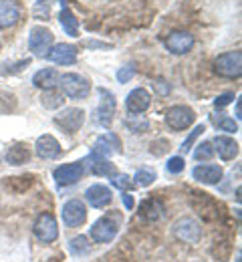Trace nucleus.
<instances>
[{"label": "nucleus", "mask_w": 242, "mask_h": 262, "mask_svg": "<svg viewBox=\"0 0 242 262\" xmlns=\"http://www.w3.org/2000/svg\"><path fill=\"white\" fill-rule=\"evenodd\" d=\"M121 224H123V214L119 210H111L105 216H101L99 220L93 222V226L89 230V236L97 244H109L119 234Z\"/></svg>", "instance_id": "nucleus-1"}, {"label": "nucleus", "mask_w": 242, "mask_h": 262, "mask_svg": "<svg viewBox=\"0 0 242 262\" xmlns=\"http://www.w3.org/2000/svg\"><path fill=\"white\" fill-rule=\"evenodd\" d=\"M214 73L222 79H238L242 75V53L228 51L214 59Z\"/></svg>", "instance_id": "nucleus-2"}, {"label": "nucleus", "mask_w": 242, "mask_h": 262, "mask_svg": "<svg viewBox=\"0 0 242 262\" xmlns=\"http://www.w3.org/2000/svg\"><path fill=\"white\" fill-rule=\"evenodd\" d=\"M59 85H61L63 95L69 99H87L91 93V83L79 73L59 75Z\"/></svg>", "instance_id": "nucleus-3"}, {"label": "nucleus", "mask_w": 242, "mask_h": 262, "mask_svg": "<svg viewBox=\"0 0 242 262\" xmlns=\"http://www.w3.org/2000/svg\"><path fill=\"white\" fill-rule=\"evenodd\" d=\"M172 236L178 242H184V244H198L202 238V226L196 218L182 216L173 222Z\"/></svg>", "instance_id": "nucleus-4"}, {"label": "nucleus", "mask_w": 242, "mask_h": 262, "mask_svg": "<svg viewBox=\"0 0 242 262\" xmlns=\"http://www.w3.org/2000/svg\"><path fill=\"white\" fill-rule=\"evenodd\" d=\"M164 121L172 131H184L196 121V111L188 105H173L166 111Z\"/></svg>", "instance_id": "nucleus-5"}, {"label": "nucleus", "mask_w": 242, "mask_h": 262, "mask_svg": "<svg viewBox=\"0 0 242 262\" xmlns=\"http://www.w3.org/2000/svg\"><path fill=\"white\" fill-rule=\"evenodd\" d=\"M113 154H121V139L115 133L105 131L93 143L91 162H95V160H109Z\"/></svg>", "instance_id": "nucleus-6"}, {"label": "nucleus", "mask_w": 242, "mask_h": 262, "mask_svg": "<svg viewBox=\"0 0 242 262\" xmlns=\"http://www.w3.org/2000/svg\"><path fill=\"white\" fill-rule=\"evenodd\" d=\"M115 109H117L115 95L109 89L101 87L99 89V103H97V109H95V121L101 127H111L113 117H115Z\"/></svg>", "instance_id": "nucleus-7"}, {"label": "nucleus", "mask_w": 242, "mask_h": 262, "mask_svg": "<svg viewBox=\"0 0 242 262\" xmlns=\"http://www.w3.org/2000/svg\"><path fill=\"white\" fill-rule=\"evenodd\" d=\"M53 123L57 125V129H61L63 133H67V135L77 133V131L83 127V123H85V111L81 107H69V109L61 111L53 119Z\"/></svg>", "instance_id": "nucleus-8"}, {"label": "nucleus", "mask_w": 242, "mask_h": 262, "mask_svg": "<svg viewBox=\"0 0 242 262\" xmlns=\"http://www.w3.org/2000/svg\"><path fill=\"white\" fill-rule=\"evenodd\" d=\"M36 240L42 242V244H53L57 238H59V224H57V218L53 214H40L35 220V226H33Z\"/></svg>", "instance_id": "nucleus-9"}, {"label": "nucleus", "mask_w": 242, "mask_h": 262, "mask_svg": "<svg viewBox=\"0 0 242 262\" xmlns=\"http://www.w3.org/2000/svg\"><path fill=\"white\" fill-rule=\"evenodd\" d=\"M61 216H63V222L69 226V228H79L87 222V206L79 200V198H73L67 200L63 204V210H61Z\"/></svg>", "instance_id": "nucleus-10"}, {"label": "nucleus", "mask_w": 242, "mask_h": 262, "mask_svg": "<svg viewBox=\"0 0 242 262\" xmlns=\"http://www.w3.org/2000/svg\"><path fill=\"white\" fill-rule=\"evenodd\" d=\"M55 45V34L51 33L47 27H35L31 29L29 34V49L36 57H45L49 49Z\"/></svg>", "instance_id": "nucleus-11"}, {"label": "nucleus", "mask_w": 242, "mask_h": 262, "mask_svg": "<svg viewBox=\"0 0 242 262\" xmlns=\"http://www.w3.org/2000/svg\"><path fill=\"white\" fill-rule=\"evenodd\" d=\"M83 176H85V164H83V162L63 164L53 171V178H55V184H57V186H73V184H77Z\"/></svg>", "instance_id": "nucleus-12"}, {"label": "nucleus", "mask_w": 242, "mask_h": 262, "mask_svg": "<svg viewBox=\"0 0 242 262\" xmlns=\"http://www.w3.org/2000/svg\"><path fill=\"white\" fill-rule=\"evenodd\" d=\"M77 55H79L77 47H73L69 42H57V45H53L49 49V53L45 55V59H49L55 65L69 67L77 61Z\"/></svg>", "instance_id": "nucleus-13"}, {"label": "nucleus", "mask_w": 242, "mask_h": 262, "mask_svg": "<svg viewBox=\"0 0 242 262\" xmlns=\"http://www.w3.org/2000/svg\"><path fill=\"white\" fill-rule=\"evenodd\" d=\"M194 45H196V38L188 31H173L166 38V49L172 55H186L194 49Z\"/></svg>", "instance_id": "nucleus-14"}, {"label": "nucleus", "mask_w": 242, "mask_h": 262, "mask_svg": "<svg viewBox=\"0 0 242 262\" xmlns=\"http://www.w3.org/2000/svg\"><path fill=\"white\" fill-rule=\"evenodd\" d=\"M190 206H192L204 220H214V218L218 216V204H216V200L210 196V194H204V192H192Z\"/></svg>", "instance_id": "nucleus-15"}, {"label": "nucleus", "mask_w": 242, "mask_h": 262, "mask_svg": "<svg viewBox=\"0 0 242 262\" xmlns=\"http://www.w3.org/2000/svg\"><path fill=\"white\" fill-rule=\"evenodd\" d=\"M222 176H224V169L216 164H202V165H196L192 169V178L196 182L204 184V186H216V184H220Z\"/></svg>", "instance_id": "nucleus-16"}, {"label": "nucleus", "mask_w": 242, "mask_h": 262, "mask_svg": "<svg viewBox=\"0 0 242 262\" xmlns=\"http://www.w3.org/2000/svg\"><path fill=\"white\" fill-rule=\"evenodd\" d=\"M85 198H87V202H89V206H91V208L101 210V208L109 206V204L113 202V192H111V188H109V186H103V184H93V186H89V188L85 190Z\"/></svg>", "instance_id": "nucleus-17"}, {"label": "nucleus", "mask_w": 242, "mask_h": 262, "mask_svg": "<svg viewBox=\"0 0 242 262\" xmlns=\"http://www.w3.org/2000/svg\"><path fill=\"white\" fill-rule=\"evenodd\" d=\"M212 145H214V154H218L222 162H232L234 158H238V151H240L238 143L230 135H216Z\"/></svg>", "instance_id": "nucleus-18"}, {"label": "nucleus", "mask_w": 242, "mask_h": 262, "mask_svg": "<svg viewBox=\"0 0 242 262\" xmlns=\"http://www.w3.org/2000/svg\"><path fill=\"white\" fill-rule=\"evenodd\" d=\"M149 105H151V95H149V91L143 89V87H136L134 91H129V95L125 99V107H127V111L134 113V115H139V113L147 111Z\"/></svg>", "instance_id": "nucleus-19"}, {"label": "nucleus", "mask_w": 242, "mask_h": 262, "mask_svg": "<svg viewBox=\"0 0 242 262\" xmlns=\"http://www.w3.org/2000/svg\"><path fill=\"white\" fill-rule=\"evenodd\" d=\"M23 16V8L14 0H0V29L14 27Z\"/></svg>", "instance_id": "nucleus-20"}, {"label": "nucleus", "mask_w": 242, "mask_h": 262, "mask_svg": "<svg viewBox=\"0 0 242 262\" xmlns=\"http://www.w3.org/2000/svg\"><path fill=\"white\" fill-rule=\"evenodd\" d=\"M35 151L40 160H55L61 156V143L53 135H40L35 143Z\"/></svg>", "instance_id": "nucleus-21"}, {"label": "nucleus", "mask_w": 242, "mask_h": 262, "mask_svg": "<svg viewBox=\"0 0 242 262\" xmlns=\"http://www.w3.org/2000/svg\"><path fill=\"white\" fill-rule=\"evenodd\" d=\"M138 216L143 222H158L164 216V204L156 198H145L138 206Z\"/></svg>", "instance_id": "nucleus-22"}, {"label": "nucleus", "mask_w": 242, "mask_h": 262, "mask_svg": "<svg viewBox=\"0 0 242 262\" xmlns=\"http://www.w3.org/2000/svg\"><path fill=\"white\" fill-rule=\"evenodd\" d=\"M57 83H59V73L53 67H45V69L36 71L35 75H33V85H35L36 89L51 91V89L57 87Z\"/></svg>", "instance_id": "nucleus-23"}, {"label": "nucleus", "mask_w": 242, "mask_h": 262, "mask_svg": "<svg viewBox=\"0 0 242 262\" xmlns=\"http://www.w3.org/2000/svg\"><path fill=\"white\" fill-rule=\"evenodd\" d=\"M4 160H6V164L10 165H25L31 160V147L27 143L16 141V143H12V145L6 147Z\"/></svg>", "instance_id": "nucleus-24"}, {"label": "nucleus", "mask_w": 242, "mask_h": 262, "mask_svg": "<svg viewBox=\"0 0 242 262\" xmlns=\"http://www.w3.org/2000/svg\"><path fill=\"white\" fill-rule=\"evenodd\" d=\"M35 184V176H12V178H2V188L10 194H25L31 186Z\"/></svg>", "instance_id": "nucleus-25"}, {"label": "nucleus", "mask_w": 242, "mask_h": 262, "mask_svg": "<svg viewBox=\"0 0 242 262\" xmlns=\"http://www.w3.org/2000/svg\"><path fill=\"white\" fill-rule=\"evenodd\" d=\"M59 23H61V27H63V31L69 34V36H79V20H77V16L73 14V10H69L67 6H63L61 8V12H59Z\"/></svg>", "instance_id": "nucleus-26"}, {"label": "nucleus", "mask_w": 242, "mask_h": 262, "mask_svg": "<svg viewBox=\"0 0 242 262\" xmlns=\"http://www.w3.org/2000/svg\"><path fill=\"white\" fill-rule=\"evenodd\" d=\"M40 105H42L45 109L55 111V109H59V107H63V105H65V95H63V93H59V91H55V89L45 91V93H42V97H40Z\"/></svg>", "instance_id": "nucleus-27"}, {"label": "nucleus", "mask_w": 242, "mask_h": 262, "mask_svg": "<svg viewBox=\"0 0 242 262\" xmlns=\"http://www.w3.org/2000/svg\"><path fill=\"white\" fill-rule=\"evenodd\" d=\"M33 63V59L31 57H27V59H20V61H14V63H4V65L0 67V77H10V75H18V73H23L27 67Z\"/></svg>", "instance_id": "nucleus-28"}, {"label": "nucleus", "mask_w": 242, "mask_h": 262, "mask_svg": "<svg viewBox=\"0 0 242 262\" xmlns=\"http://www.w3.org/2000/svg\"><path fill=\"white\" fill-rule=\"evenodd\" d=\"M158 180V176H156V171L153 169H147V167H139L138 171H136V176H134V184L139 186V188H149L153 182Z\"/></svg>", "instance_id": "nucleus-29"}, {"label": "nucleus", "mask_w": 242, "mask_h": 262, "mask_svg": "<svg viewBox=\"0 0 242 262\" xmlns=\"http://www.w3.org/2000/svg\"><path fill=\"white\" fill-rule=\"evenodd\" d=\"M91 173L101 176V178H111V176H115V165L109 160H95L91 165Z\"/></svg>", "instance_id": "nucleus-30"}, {"label": "nucleus", "mask_w": 242, "mask_h": 262, "mask_svg": "<svg viewBox=\"0 0 242 262\" xmlns=\"http://www.w3.org/2000/svg\"><path fill=\"white\" fill-rule=\"evenodd\" d=\"M69 250L73 256H85L89 252V238L87 236H75L69 242Z\"/></svg>", "instance_id": "nucleus-31"}, {"label": "nucleus", "mask_w": 242, "mask_h": 262, "mask_svg": "<svg viewBox=\"0 0 242 262\" xmlns=\"http://www.w3.org/2000/svg\"><path fill=\"white\" fill-rule=\"evenodd\" d=\"M125 125H127V129L134 131V133H145V131L149 129V121L141 113L139 115H129L127 121H125Z\"/></svg>", "instance_id": "nucleus-32"}, {"label": "nucleus", "mask_w": 242, "mask_h": 262, "mask_svg": "<svg viewBox=\"0 0 242 262\" xmlns=\"http://www.w3.org/2000/svg\"><path fill=\"white\" fill-rule=\"evenodd\" d=\"M111 186L117 188V190H123V192H131L134 188H138L127 173H115V176H111Z\"/></svg>", "instance_id": "nucleus-33"}, {"label": "nucleus", "mask_w": 242, "mask_h": 262, "mask_svg": "<svg viewBox=\"0 0 242 262\" xmlns=\"http://www.w3.org/2000/svg\"><path fill=\"white\" fill-rule=\"evenodd\" d=\"M204 131H206V125H204V123H202V125H196L194 129L190 131V135H188V137L184 139V143H182V147H180V151H182V154H190V149H192V145L196 143V139H198V137H200V135H202Z\"/></svg>", "instance_id": "nucleus-34"}, {"label": "nucleus", "mask_w": 242, "mask_h": 262, "mask_svg": "<svg viewBox=\"0 0 242 262\" xmlns=\"http://www.w3.org/2000/svg\"><path fill=\"white\" fill-rule=\"evenodd\" d=\"M212 156H214V145H212V141H202V143L194 149V160H196V162H208V160H212Z\"/></svg>", "instance_id": "nucleus-35"}, {"label": "nucleus", "mask_w": 242, "mask_h": 262, "mask_svg": "<svg viewBox=\"0 0 242 262\" xmlns=\"http://www.w3.org/2000/svg\"><path fill=\"white\" fill-rule=\"evenodd\" d=\"M16 109V97L8 91H0V113L2 115H8Z\"/></svg>", "instance_id": "nucleus-36"}, {"label": "nucleus", "mask_w": 242, "mask_h": 262, "mask_svg": "<svg viewBox=\"0 0 242 262\" xmlns=\"http://www.w3.org/2000/svg\"><path fill=\"white\" fill-rule=\"evenodd\" d=\"M214 123H216V127L220 131H226V133H236L238 131V123L234 121V119H230V117H214Z\"/></svg>", "instance_id": "nucleus-37"}, {"label": "nucleus", "mask_w": 242, "mask_h": 262, "mask_svg": "<svg viewBox=\"0 0 242 262\" xmlns=\"http://www.w3.org/2000/svg\"><path fill=\"white\" fill-rule=\"evenodd\" d=\"M184 167H186V160L182 156H173V158L168 160V164H166V171L175 176V173H182Z\"/></svg>", "instance_id": "nucleus-38"}, {"label": "nucleus", "mask_w": 242, "mask_h": 262, "mask_svg": "<svg viewBox=\"0 0 242 262\" xmlns=\"http://www.w3.org/2000/svg\"><path fill=\"white\" fill-rule=\"evenodd\" d=\"M136 73H138V69L134 65H125V67H121L117 73H115V77H117V81L123 85V83H129L134 77H136Z\"/></svg>", "instance_id": "nucleus-39"}, {"label": "nucleus", "mask_w": 242, "mask_h": 262, "mask_svg": "<svg viewBox=\"0 0 242 262\" xmlns=\"http://www.w3.org/2000/svg\"><path fill=\"white\" fill-rule=\"evenodd\" d=\"M234 99H236L234 97V93H222V95H218V97L214 99V107H216V109H222V107L230 105Z\"/></svg>", "instance_id": "nucleus-40"}, {"label": "nucleus", "mask_w": 242, "mask_h": 262, "mask_svg": "<svg viewBox=\"0 0 242 262\" xmlns=\"http://www.w3.org/2000/svg\"><path fill=\"white\" fill-rule=\"evenodd\" d=\"M153 87L158 89V93H160V95H168V93L172 91L170 83H166L164 79H156V81H153Z\"/></svg>", "instance_id": "nucleus-41"}, {"label": "nucleus", "mask_w": 242, "mask_h": 262, "mask_svg": "<svg viewBox=\"0 0 242 262\" xmlns=\"http://www.w3.org/2000/svg\"><path fill=\"white\" fill-rule=\"evenodd\" d=\"M121 200H123V206H125V210H134L136 202H134V196H131L129 192H123V194H121Z\"/></svg>", "instance_id": "nucleus-42"}, {"label": "nucleus", "mask_w": 242, "mask_h": 262, "mask_svg": "<svg viewBox=\"0 0 242 262\" xmlns=\"http://www.w3.org/2000/svg\"><path fill=\"white\" fill-rule=\"evenodd\" d=\"M242 117V101L240 97H236V119H240Z\"/></svg>", "instance_id": "nucleus-43"}, {"label": "nucleus", "mask_w": 242, "mask_h": 262, "mask_svg": "<svg viewBox=\"0 0 242 262\" xmlns=\"http://www.w3.org/2000/svg\"><path fill=\"white\" fill-rule=\"evenodd\" d=\"M0 208H2V204H0Z\"/></svg>", "instance_id": "nucleus-44"}, {"label": "nucleus", "mask_w": 242, "mask_h": 262, "mask_svg": "<svg viewBox=\"0 0 242 262\" xmlns=\"http://www.w3.org/2000/svg\"><path fill=\"white\" fill-rule=\"evenodd\" d=\"M0 49H2V47H0Z\"/></svg>", "instance_id": "nucleus-45"}]
</instances>
